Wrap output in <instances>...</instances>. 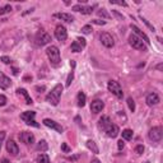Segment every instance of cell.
I'll return each mask as SVG.
<instances>
[{
  "label": "cell",
  "instance_id": "6da1fadb",
  "mask_svg": "<svg viewBox=\"0 0 163 163\" xmlns=\"http://www.w3.org/2000/svg\"><path fill=\"white\" fill-rule=\"evenodd\" d=\"M61 93H63V85L61 84H56L52 90L46 96V102H49L52 106H57L59 104V101L61 97Z\"/></svg>",
  "mask_w": 163,
  "mask_h": 163
},
{
  "label": "cell",
  "instance_id": "7a4b0ae2",
  "mask_svg": "<svg viewBox=\"0 0 163 163\" xmlns=\"http://www.w3.org/2000/svg\"><path fill=\"white\" fill-rule=\"evenodd\" d=\"M46 54H47V57H49V60H50L52 66H59V64H60V51L56 46H54V45L49 46L46 50Z\"/></svg>",
  "mask_w": 163,
  "mask_h": 163
},
{
  "label": "cell",
  "instance_id": "3957f363",
  "mask_svg": "<svg viewBox=\"0 0 163 163\" xmlns=\"http://www.w3.org/2000/svg\"><path fill=\"white\" fill-rule=\"evenodd\" d=\"M107 88H108L110 92L116 96L117 98H122L124 92H122V88H121V85H120L119 82H116V80H110L108 84H107Z\"/></svg>",
  "mask_w": 163,
  "mask_h": 163
},
{
  "label": "cell",
  "instance_id": "277c9868",
  "mask_svg": "<svg viewBox=\"0 0 163 163\" xmlns=\"http://www.w3.org/2000/svg\"><path fill=\"white\" fill-rule=\"evenodd\" d=\"M129 44H130V46L133 49H136V50H140V51H147V45L135 35H131L129 37Z\"/></svg>",
  "mask_w": 163,
  "mask_h": 163
},
{
  "label": "cell",
  "instance_id": "5b68a950",
  "mask_svg": "<svg viewBox=\"0 0 163 163\" xmlns=\"http://www.w3.org/2000/svg\"><path fill=\"white\" fill-rule=\"evenodd\" d=\"M35 116H36V112L35 111H26V112H23L21 115V119L27 124V125L38 127L40 125H38V124L35 121Z\"/></svg>",
  "mask_w": 163,
  "mask_h": 163
},
{
  "label": "cell",
  "instance_id": "8992f818",
  "mask_svg": "<svg viewBox=\"0 0 163 163\" xmlns=\"http://www.w3.org/2000/svg\"><path fill=\"white\" fill-rule=\"evenodd\" d=\"M50 42H51V36L47 32L41 31L37 33V36H36V45L37 46H45V45H49Z\"/></svg>",
  "mask_w": 163,
  "mask_h": 163
},
{
  "label": "cell",
  "instance_id": "52a82bcc",
  "mask_svg": "<svg viewBox=\"0 0 163 163\" xmlns=\"http://www.w3.org/2000/svg\"><path fill=\"white\" fill-rule=\"evenodd\" d=\"M148 136H149V139L152 142H161L162 140V136H163V130L161 126H156V127H152L149 133H148Z\"/></svg>",
  "mask_w": 163,
  "mask_h": 163
},
{
  "label": "cell",
  "instance_id": "ba28073f",
  "mask_svg": "<svg viewBox=\"0 0 163 163\" xmlns=\"http://www.w3.org/2000/svg\"><path fill=\"white\" fill-rule=\"evenodd\" d=\"M99 40L101 42H102V45L104 47H107V49H111V47H113L115 45V41H113V37L110 35V33H102V35L99 36Z\"/></svg>",
  "mask_w": 163,
  "mask_h": 163
},
{
  "label": "cell",
  "instance_id": "9c48e42d",
  "mask_svg": "<svg viewBox=\"0 0 163 163\" xmlns=\"http://www.w3.org/2000/svg\"><path fill=\"white\" fill-rule=\"evenodd\" d=\"M55 37L60 42L66 41V38H68V32H66V28L64 26H61V24L56 26V28H55Z\"/></svg>",
  "mask_w": 163,
  "mask_h": 163
},
{
  "label": "cell",
  "instance_id": "30bf717a",
  "mask_svg": "<svg viewBox=\"0 0 163 163\" xmlns=\"http://www.w3.org/2000/svg\"><path fill=\"white\" fill-rule=\"evenodd\" d=\"M85 45H87V42H85V40L84 38H82V37H78L76 40L71 44V46H70V50L73 51V52H79V51H82L85 47Z\"/></svg>",
  "mask_w": 163,
  "mask_h": 163
},
{
  "label": "cell",
  "instance_id": "8fae6325",
  "mask_svg": "<svg viewBox=\"0 0 163 163\" xmlns=\"http://www.w3.org/2000/svg\"><path fill=\"white\" fill-rule=\"evenodd\" d=\"M44 125L45 126H47V127H50V129H52V130H55V131H57V133H63L64 131V129H63V126L61 125H59L57 122H55L54 120H51V119H44Z\"/></svg>",
  "mask_w": 163,
  "mask_h": 163
},
{
  "label": "cell",
  "instance_id": "7c38bea8",
  "mask_svg": "<svg viewBox=\"0 0 163 163\" xmlns=\"http://www.w3.org/2000/svg\"><path fill=\"white\" fill-rule=\"evenodd\" d=\"M19 139L24 143V144H27V145H32L33 143H35V135H33L32 133H30V131H23V133H21L19 134Z\"/></svg>",
  "mask_w": 163,
  "mask_h": 163
},
{
  "label": "cell",
  "instance_id": "4fadbf2b",
  "mask_svg": "<svg viewBox=\"0 0 163 163\" xmlns=\"http://www.w3.org/2000/svg\"><path fill=\"white\" fill-rule=\"evenodd\" d=\"M131 30L134 31V32H135V35H136V37H139V38H140V40L143 41V42H144V44L145 45H149L150 44V41H149V38H148V36L145 35V33L144 32H143L142 30H139V28L136 27V26H134V24H131Z\"/></svg>",
  "mask_w": 163,
  "mask_h": 163
},
{
  "label": "cell",
  "instance_id": "5bb4252c",
  "mask_svg": "<svg viewBox=\"0 0 163 163\" xmlns=\"http://www.w3.org/2000/svg\"><path fill=\"white\" fill-rule=\"evenodd\" d=\"M103 107H104V103L101 99H94L93 102L90 103V111L93 113H99L103 110Z\"/></svg>",
  "mask_w": 163,
  "mask_h": 163
},
{
  "label": "cell",
  "instance_id": "9a60e30c",
  "mask_svg": "<svg viewBox=\"0 0 163 163\" xmlns=\"http://www.w3.org/2000/svg\"><path fill=\"white\" fill-rule=\"evenodd\" d=\"M7 150H8V153H10L12 156H17L19 153V148H18L16 142L12 140V139H9L7 142Z\"/></svg>",
  "mask_w": 163,
  "mask_h": 163
},
{
  "label": "cell",
  "instance_id": "2e32d148",
  "mask_svg": "<svg viewBox=\"0 0 163 163\" xmlns=\"http://www.w3.org/2000/svg\"><path fill=\"white\" fill-rule=\"evenodd\" d=\"M145 102L148 106H156V104H158L161 102V99H159V96H158L157 93H149L147 96V99H145Z\"/></svg>",
  "mask_w": 163,
  "mask_h": 163
},
{
  "label": "cell",
  "instance_id": "e0dca14e",
  "mask_svg": "<svg viewBox=\"0 0 163 163\" xmlns=\"http://www.w3.org/2000/svg\"><path fill=\"white\" fill-rule=\"evenodd\" d=\"M74 12H78L82 14H92L93 12V7H88V5H82V4H78V5L73 7Z\"/></svg>",
  "mask_w": 163,
  "mask_h": 163
},
{
  "label": "cell",
  "instance_id": "ac0fdd59",
  "mask_svg": "<svg viewBox=\"0 0 163 163\" xmlns=\"http://www.w3.org/2000/svg\"><path fill=\"white\" fill-rule=\"evenodd\" d=\"M12 85V80L10 78H8V76L5 74H3L1 71H0V88L1 89H8L9 87Z\"/></svg>",
  "mask_w": 163,
  "mask_h": 163
},
{
  "label": "cell",
  "instance_id": "d6986e66",
  "mask_svg": "<svg viewBox=\"0 0 163 163\" xmlns=\"http://www.w3.org/2000/svg\"><path fill=\"white\" fill-rule=\"evenodd\" d=\"M54 17L57 18V19H61L66 23H73L74 22V17L71 14H68V13H55Z\"/></svg>",
  "mask_w": 163,
  "mask_h": 163
},
{
  "label": "cell",
  "instance_id": "ffe728a7",
  "mask_svg": "<svg viewBox=\"0 0 163 163\" xmlns=\"http://www.w3.org/2000/svg\"><path fill=\"white\" fill-rule=\"evenodd\" d=\"M104 131H106L108 138H116L119 135V133H120L119 131V126L115 125V124H111V125H110Z\"/></svg>",
  "mask_w": 163,
  "mask_h": 163
},
{
  "label": "cell",
  "instance_id": "44dd1931",
  "mask_svg": "<svg viewBox=\"0 0 163 163\" xmlns=\"http://www.w3.org/2000/svg\"><path fill=\"white\" fill-rule=\"evenodd\" d=\"M111 120H110L108 116H102L99 119V121H98V127L101 129V130H106V129L111 125Z\"/></svg>",
  "mask_w": 163,
  "mask_h": 163
},
{
  "label": "cell",
  "instance_id": "7402d4cb",
  "mask_svg": "<svg viewBox=\"0 0 163 163\" xmlns=\"http://www.w3.org/2000/svg\"><path fill=\"white\" fill-rule=\"evenodd\" d=\"M17 93H18V94H22L23 97H24L26 103H27V104H32V103H33L32 98L30 97V94H28V92H27V90H26L24 88H18V89H17Z\"/></svg>",
  "mask_w": 163,
  "mask_h": 163
},
{
  "label": "cell",
  "instance_id": "603a6c76",
  "mask_svg": "<svg viewBox=\"0 0 163 163\" xmlns=\"http://www.w3.org/2000/svg\"><path fill=\"white\" fill-rule=\"evenodd\" d=\"M85 145H87V148L89 150H92L94 154H98V152H99V149H98V147H97V144L93 142V140H87V143H85Z\"/></svg>",
  "mask_w": 163,
  "mask_h": 163
},
{
  "label": "cell",
  "instance_id": "cb8c5ba5",
  "mask_svg": "<svg viewBox=\"0 0 163 163\" xmlns=\"http://www.w3.org/2000/svg\"><path fill=\"white\" fill-rule=\"evenodd\" d=\"M47 149H49V144H47L46 140H40L37 144V150L40 152H46Z\"/></svg>",
  "mask_w": 163,
  "mask_h": 163
},
{
  "label": "cell",
  "instance_id": "d4e9b609",
  "mask_svg": "<svg viewBox=\"0 0 163 163\" xmlns=\"http://www.w3.org/2000/svg\"><path fill=\"white\" fill-rule=\"evenodd\" d=\"M85 99H87V97H85L84 92H82V90H80V92L78 93V106H79V107H84Z\"/></svg>",
  "mask_w": 163,
  "mask_h": 163
},
{
  "label": "cell",
  "instance_id": "484cf974",
  "mask_svg": "<svg viewBox=\"0 0 163 163\" xmlns=\"http://www.w3.org/2000/svg\"><path fill=\"white\" fill-rule=\"evenodd\" d=\"M37 163H51V162H50L49 156L45 154V153H41L37 157Z\"/></svg>",
  "mask_w": 163,
  "mask_h": 163
},
{
  "label": "cell",
  "instance_id": "4316f807",
  "mask_svg": "<svg viewBox=\"0 0 163 163\" xmlns=\"http://www.w3.org/2000/svg\"><path fill=\"white\" fill-rule=\"evenodd\" d=\"M133 135H134V133L130 129H125V130L122 131V139H125V140H131Z\"/></svg>",
  "mask_w": 163,
  "mask_h": 163
},
{
  "label": "cell",
  "instance_id": "83f0119b",
  "mask_svg": "<svg viewBox=\"0 0 163 163\" xmlns=\"http://www.w3.org/2000/svg\"><path fill=\"white\" fill-rule=\"evenodd\" d=\"M126 102H127V106H129V110H130V111H131V112H134V111H135V102H134V99H133L131 97H129V98H127V101H126Z\"/></svg>",
  "mask_w": 163,
  "mask_h": 163
},
{
  "label": "cell",
  "instance_id": "f1b7e54d",
  "mask_svg": "<svg viewBox=\"0 0 163 163\" xmlns=\"http://www.w3.org/2000/svg\"><path fill=\"white\" fill-rule=\"evenodd\" d=\"M10 12H12V7L10 5H5V7L0 8V16H4V14L10 13Z\"/></svg>",
  "mask_w": 163,
  "mask_h": 163
},
{
  "label": "cell",
  "instance_id": "f546056e",
  "mask_svg": "<svg viewBox=\"0 0 163 163\" xmlns=\"http://www.w3.org/2000/svg\"><path fill=\"white\" fill-rule=\"evenodd\" d=\"M97 14H98L99 17H102V18H106V19L110 18V14L106 12V9H99V10L97 12Z\"/></svg>",
  "mask_w": 163,
  "mask_h": 163
},
{
  "label": "cell",
  "instance_id": "4dcf8cb0",
  "mask_svg": "<svg viewBox=\"0 0 163 163\" xmlns=\"http://www.w3.org/2000/svg\"><path fill=\"white\" fill-rule=\"evenodd\" d=\"M74 79V71H70V74L68 75V79H66V87H70V84L73 83Z\"/></svg>",
  "mask_w": 163,
  "mask_h": 163
},
{
  "label": "cell",
  "instance_id": "1f68e13d",
  "mask_svg": "<svg viewBox=\"0 0 163 163\" xmlns=\"http://www.w3.org/2000/svg\"><path fill=\"white\" fill-rule=\"evenodd\" d=\"M82 32L84 33V35H89L90 32H92V27H90L89 24H87V26H84L83 28H82Z\"/></svg>",
  "mask_w": 163,
  "mask_h": 163
},
{
  "label": "cell",
  "instance_id": "d6a6232c",
  "mask_svg": "<svg viewBox=\"0 0 163 163\" xmlns=\"http://www.w3.org/2000/svg\"><path fill=\"white\" fill-rule=\"evenodd\" d=\"M61 150L65 152V153H70L71 152V148L66 144V143H63V144H61Z\"/></svg>",
  "mask_w": 163,
  "mask_h": 163
},
{
  "label": "cell",
  "instance_id": "836d02e7",
  "mask_svg": "<svg viewBox=\"0 0 163 163\" xmlns=\"http://www.w3.org/2000/svg\"><path fill=\"white\" fill-rule=\"evenodd\" d=\"M135 152H136V154H143V153H144V147H143L142 144L140 145H136V148H135Z\"/></svg>",
  "mask_w": 163,
  "mask_h": 163
},
{
  "label": "cell",
  "instance_id": "e575fe53",
  "mask_svg": "<svg viewBox=\"0 0 163 163\" xmlns=\"http://www.w3.org/2000/svg\"><path fill=\"white\" fill-rule=\"evenodd\" d=\"M0 61H3L4 64H10L12 63L10 57H8V56H1V57H0Z\"/></svg>",
  "mask_w": 163,
  "mask_h": 163
},
{
  "label": "cell",
  "instance_id": "d590c367",
  "mask_svg": "<svg viewBox=\"0 0 163 163\" xmlns=\"http://www.w3.org/2000/svg\"><path fill=\"white\" fill-rule=\"evenodd\" d=\"M110 4H116V5H121V7H126L127 5L125 1H115V0H110Z\"/></svg>",
  "mask_w": 163,
  "mask_h": 163
},
{
  "label": "cell",
  "instance_id": "8d00e7d4",
  "mask_svg": "<svg viewBox=\"0 0 163 163\" xmlns=\"http://www.w3.org/2000/svg\"><path fill=\"white\" fill-rule=\"evenodd\" d=\"M5 104H7V97L0 94V106H5Z\"/></svg>",
  "mask_w": 163,
  "mask_h": 163
},
{
  "label": "cell",
  "instance_id": "74e56055",
  "mask_svg": "<svg viewBox=\"0 0 163 163\" xmlns=\"http://www.w3.org/2000/svg\"><path fill=\"white\" fill-rule=\"evenodd\" d=\"M5 139V131H0V150H1V144Z\"/></svg>",
  "mask_w": 163,
  "mask_h": 163
},
{
  "label": "cell",
  "instance_id": "f35d334b",
  "mask_svg": "<svg viewBox=\"0 0 163 163\" xmlns=\"http://www.w3.org/2000/svg\"><path fill=\"white\" fill-rule=\"evenodd\" d=\"M92 23H94V24H98V26H104V24H106V22H104V21H99V19H93Z\"/></svg>",
  "mask_w": 163,
  "mask_h": 163
},
{
  "label": "cell",
  "instance_id": "ab89813d",
  "mask_svg": "<svg viewBox=\"0 0 163 163\" xmlns=\"http://www.w3.org/2000/svg\"><path fill=\"white\" fill-rule=\"evenodd\" d=\"M124 147H125V143H124V140L121 139V140H119V142H117V148H119V150H122V149H124Z\"/></svg>",
  "mask_w": 163,
  "mask_h": 163
},
{
  "label": "cell",
  "instance_id": "60d3db41",
  "mask_svg": "<svg viewBox=\"0 0 163 163\" xmlns=\"http://www.w3.org/2000/svg\"><path fill=\"white\" fill-rule=\"evenodd\" d=\"M142 21H143V22H144V23H145V24H147L148 27H149V28H150V30H152L153 32H154V31H156V28H154V27H153V26L150 24V23H149V22H148V21H147V19H144V18H143V17H142Z\"/></svg>",
  "mask_w": 163,
  "mask_h": 163
},
{
  "label": "cell",
  "instance_id": "b9f144b4",
  "mask_svg": "<svg viewBox=\"0 0 163 163\" xmlns=\"http://www.w3.org/2000/svg\"><path fill=\"white\" fill-rule=\"evenodd\" d=\"M36 90H38V92H44V90H45V87H44V85H42V87H40V85H37V87H36Z\"/></svg>",
  "mask_w": 163,
  "mask_h": 163
},
{
  "label": "cell",
  "instance_id": "7bdbcfd3",
  "mask_svg": "<svg viewBox=\"0 0 163 163\" xmlns=\"http://www.w3.org/2000/svg\"><path fill=\"white\" fill-rule=\"evenodd\" d=\"M78 158H79V156H73V157H69L68 159H69V161H76Z\"/></svg>",
  "mask_w": 163,
  "mask_h": 163
},
{
  "label": "cell",
  "instance_id": "ee69618b",
  "mask_svg": "<svg viewBox=\"0 0 163 163\" xmlns=\"http://www.w3.org/2000/svg\"><path fill=\"white\" fill-rule=\"evenodd\" d=\"M33 12V8L32 9H28V10H26L24 13H23V16H26V14H30V13H32Z\"/></svg>",
  "mask_w": 163,
  "mask_h": 163
},
{
  "label": "cell",
  "instance_id": "f6af8a7d",
  "mask_svg": "<svg viewBox=\"0 0 163 163\" xmlns=\"http://www.w3.org/2000/svg\"><path fill=\"white\" fill-rule=\"evenodd\" d=\"M12 71H13V74H14V75H18V69H17V68H13Z\"/></svg>",
  "mask_w": 163,
  "mask_h": 163
},
{
  "label": "cell",
  "instance_id": "bcb514c9",
  "mask_svg": "<svg viewBox=\"0 0 163 163\" xmlns=\"http://www.w3.org/2000/svg\"><path fill=\"white\" fill-rule=\"evenodd\" d=\"M90 163H101V162H99V159H97V158H94V159L90 161Z\"/></svg>",
  "mask_w": 163,
  "mask_h": 163
},
{
  "label": "cell",
  "instance_id": "7dc6e473",
  "mask_svg": "<svg viewBox=\"0 0 163 163\" xmlns=\"http://www.w3.org/2000/svg\"><path fill=\"white\" fill-rule=\"evenodd\" d=\"M70 66H71V68H74V66H75V61H74V60L70 61Z\"/></svg>",
  "mask_w": 163,
  "mask_h": 163
},
{
  "label": "cell",
  "instance_id": "c3c4849f",
  "mask_svg": "<svg viewBox=\"0 0 163 163\" xmlns=\"http://www.w3.org/2000/svg\"><path fill=\"white\" fill-rule=\"evenodd\" d=\"M1 163H10V162H9L7 158H3V159H1Z\"/></svg>",
  "mask_w": 163,
  "mask_h": 163
},
{
  "label": "cell",
  "instance_id": "681fc988",
  "mask_svg": "<svg viewBox=\"0 0 163 163\" xmlns=\"http://www.w3.org/2000/svg\"><path fill=\"white\" fill-rule=\"evenodd\" d=\"M24 80H32V76H24Z\"/></svg>",
  "mask_w": 163,
  "mask_h": 163
},
{
  "label": "cell",
  "instance_id": "f907efd6",
  "mask_svg": "<svg viewBox=\"0 0 163 163\" xmlns=\"http://www.w3.org/2000/svg\"><path fill=\"white\" fill-rule=\"evenodd\" d=\"M157 69H158V70H162V64H159V65H157Z\"/></svg>",
  "mask_w": 163,
  "mask_h": 163
},
{
  "label": "cell",
  "instance_id": "816d5d0a",
  "mask_svg": "<svg viewBox=\"0 0 163 163\" xmlns=\"http://www.w3.org/2000/svg\"><path fill=\"white\" fill-rule=\"evenodd\" d=\"M144 163H150V162H144Z\"/></svg>",
  "mask_w": 163,
  "mask_h": 163
}]
</instances>
